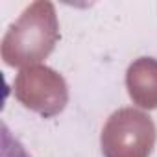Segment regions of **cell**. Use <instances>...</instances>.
<instances>
[{"label": "cell", "instance_id": "obj_2", "mask_svg": "<svg viewBox=\"0 0 157 157\" xmlns=\"http://www.w3.org/2000/svg\"><path fill=\"white\" fill-rule=\"evenodd\" d=\"M157 140V129L150 115L135 107L115 111L100 135L104 157H150Z\"/></svg>", "mask_w": 157, "mask_h": 157}, {"label": "cell", "instance_id": "obj_3", "mask_svg": "<svg viewBox=\"0 0 157 157\" xmlns=\"http://www.w3.org/2000/svg\"><path fill=\"white\" fill-rule=\"evenodd\" d=\"M15 98L30 111L44 118L59 115L68 104V87L65 78L46 65L22 68L13 83Z\"/></svg>", "mask_w": 157, "mask_h": 157}, {"label": "cell", "instance_id": "obj_5", "mask_svg": "<svg viewBox=\"0 0 157 157\" xmlns=\"http://www.w3.org/2000/svg\"><path fill=\"white\" fill-rule=\"evenodd\" d=\"M2 157H30L26 151H24V148L15 140L13 142V146L10 148V140H8V137H6V133H4V153H2Z\"/></svg>", "mask_w": 157, "mask_h": 157}, {"label": "cell", "instance_id": "obj_1", "mask_svg": "<svg viewBox=\"0 0 157 157\" xmlns=\"http://www.w3.org/2000/svg\"><path fill=\"white\" fill-rule=\"evenodd\" d=\"M57 39L59 22L54 4L37 0L8 28L0 54L8 67H35L54 52Z\"/></svg>", "mask_w": 157, "mask_h": 157}, {"label": "cell", "instance_id": "obj_4", "mask_svg": "<svg viewBox=\"0 0 157 157\" xmlns=\"http://www.w3.org/2000/svg\"><path fill=\"white\" fill-rule=\"evenodd\" d=\"M126 87L137 107L148 111L157 109V59H135L126 72Z\"/></svg>", "mask_w": 157, "mask_h": 157}]
</instances>
